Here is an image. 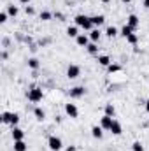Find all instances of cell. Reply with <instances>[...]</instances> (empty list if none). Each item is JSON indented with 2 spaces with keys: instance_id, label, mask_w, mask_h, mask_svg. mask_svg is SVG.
I'll return each mask as SVG.
<instances>
[{
  "instance_id": "6da1fadb",
  "label": "cell",
  "mask_w": 149,
  "mask_h": 151,
  "mask_svg": "<svg viewBox=\"0 0 149 151\" xmlns=\"http://www.w3.org/2000/svg\"><path fill=\"white\" fill-rule=\"evenodd\" d=\"M74 19H75V25L81 27V28H84V30H91V28H93L91 18H88V16H84V14H77Z\"/></svg>"
},
{
  "instance_id": "7a4b0ae2",
  "label": "cell",
  "mask_w": 149,
  "mask_h": 151,
  "mask_svg": "<svg viewBox=\"0 0 149 151\" xmlns=\"http://www.w3.org/2000/svg\"><path fill=\"white\" fill-rule=\"evenodd\" d=\"M47 146H49V150H51V151H60L63 144H62V139H60V137L51 135V137L47 139Z\"/></svg>"
},
{
  "instance_id": "3957f363",
  "label": "cell",
  "mask_w": 149,
  "mask_h": 151,
  "mask_svg": "<svg viewBox=\"0 0 149 151\" xmlns=\"http://www.w3.org/2000/svg\"><path fill=\"white\" fill-rule=\"evenodd\" d=\"M28 100L30 102H40L42 100V90L40 88H32L28 91Z\"/></svg>"
},
{
  "instance_id": "277c9868",
  "label": "cell",
  "mask_w": 149,
  "mask_h": 151,
  "mask_svg": "<svg viewBox=\"0 0 149 151\" xmlns=\"http://www.w3.org/2000/svg\"><path fill=\"white\" fill-rule=\"evenodd\" d=\"M79 74H81V69L77 65H69V69H67V77L69 79H75V77H79Z\"/></svg>"
},
{
  "instance_id": "5b68a950",
  "label": "cell",
  "mask_w": 149,
  "mask_h": 151,
  "mask_svg": "<svg viewBox=\"0 0 149 151\" xmlns=\"http://www.w3.org/2000/svg\"><path fill=\"white\" fill-rule=\"evenodd\" d=\"M65 113L69 114L70 118H77V114H79V111H77V107H75V104H65Z\"/></svg>"
},
{
  "instance_id": "8992f818",
  "label": "cell",
  "mask_w": 149,
  "mask_h": 151,
  "mask_svg": "<svg viewBox=\"0 0 149 151\" xmlns=\"http://www.w3.org/2000/svg\"><path fill=\"white\" fill-rule=\"evenodd\" d=\"M112 121H114V119H112V116H107V114H105V116L100 119V127H102V128H105V130H111Z\"/></svg>"
},
{
  "instance_id": "52a82bcc",
  "label": "cell",
  "mask_w": 149,
  "mask_h": 151,
  "mask_svg": "<svg viewBox=\"0 0 149 151\" xmlns=\"http://www.w3.org/2000/svg\"><path fill=\"white\" fill-rule=\"evenodd\" d=\"M23 137H25V132L18 127H12V139L14 141H23Z\"/></svg>"
},
{
  "instance_id": "ba28073f",
  "label": "cell",
  "mask_w": 149,
  "mask_h": 151,
  "mask_svg": "<svg viewBox=\"0 0 149 151\" xmlns=\"http://www.w3.org/2000/svg\"><path fill=\"white\" fill-rule=\"evenodd\" d=\"M84 91H86V90H84L82 86H75V88L70 90V97H72V99H79V97L84 95Z\"/></svg>"
},
{
  "instance_id": "9c48e42d",
  "label": "cell",
  "mask_w": 149,
  "mask_h": 151,
  "mask_svg": "<svg viewBox=\"0 0 149 151\" xmlns=\"http://www.w3.org/2000/svg\"><path fill=\"white\" fill-rule=\"evenodd\" d=\"M111 132L114 134V135H121V132H123V128H121V123L119 121H112V125H111Z\"/></svg>"
},
{
  "instance_id": "30bf717a",
  "label": "cell",
  "mask_w": 149,
  "mask_h": 151,
  "mask_svg": "<svg viewBox=\"0 0 149 151\" xmlns=\"http://www.w3.org/2000/svg\"><path fill=\"white\" fill-rule=\"evenodd\" d=\"M126 25H128V27H132V28L135 30V28L139 27V18H137L135 14H130V16H128V21H126Z\"/></svg>"
},
{
  "instance_id": "8fae6325",
  "label": "cell",
  "mask_w": 149,
  "mask_h": 151,
  "mask_svg": "<svg viewBox=\"0 0 149 151\" xmlns=\"http://www.w3.org/2000/svg\"><path fill=\"white\" fill-rule=\"evenodd\" d=\"M104 128L102 127H98V125H95L93 128H91V135L95 137V139H102V135H104V132H102Z\"/></svg>"
},
{
  "instance_id": "7c38bea8",
  "label": "cell",
  "mask_w": 149,
  "mask_h": 151,
  "mask_svg": "<svg viewBox=\"0 0 149 151\" xmlns=\"http://www.w3.org/2000/svg\"><path fill=\"white\" fill-rule=\"evenodd\" d=\"M28 146L25 141H14V151H27Z\"/></svg>"
},
{
  "instance_id": "4fadbf2b",
  "label": "cell",
  "mask_w": 149,
  "mask_h": 151,
  "mask_svg": "<svg viewBox=\"0 0 149 151\" xmlns=\"http://www.w3.org/2000/svg\"><path fill=\"white\" fill-rule=\"evenodd\" d=\"M75 42H77L79 46H84V47H86V46L90 44V39L86 37V35H77V37H75Z\"/></svg>"
},
{
  "instance_id": "5bb4252c",
  "label": "cell",
  "mask_w": 149,
  "mask_h": 151,
  "mask_svg": "<svg viewBox=\"0 0 149 151\" xmlns=\"http://www.w3.org/2000/svg\"><path fill=\"white\" fill-rule=\"evenodd\" d=\"M91 21H93V27H100V25L105 21V18H104L102 14H98V16H93V18H91Z\"/></svg>"
},
{
  "instance_id": "9a60e30c",
  "label": "cell",
  "mask_w": 149,
  "mask_h": 151,
  "mask_svg": "<svg viewBox=\"0 0 149 151\" xmlns=\"http://www.w3.org/2000/svg\"><path fill=\"white\" fill-rule=\"evenodd\" d=\"M98 63L104 65V67H109V65H111V58H109L107 55H102V56H98Z\"/></svg>"
},
{
  "instance_id": "2e32d148",
  "label": "cell",
  "mask_w": 149,
  "mask_h": 151,
  "mask_svg": "<svg viewBox=\"0 0 149 151\" xmlns=\"http://www.w3.org/2000/svg\"><path fill=\"white\" fill-rule=\"evenodd\" d=\"M132 34H133V28H132V27L125 25V27L121 28V35H123V37H128V35H132Z\"/></svg>"
},
{
  "instance_id": "e0dca14e",
  "label": "cell",
  "mask_w": 149,
  "mask_h": 151,
  "mask_svg": "<svg viewBox=\"0 0 149 151\" xmlns=\"http://www.w3.org/2000/svg\"><path fill=\"white\" fill-rule=\"evenodd\" d=\"M90 39H91L93 42H97V40L100 39V30H98V28H95V30H91V32H90Z\"/></svg>"
},
{
  "instance_id": "ac0fdd59",
  "label": "cell",
  "mask_w": 149,
  "mask_h": 151,
  "mask_svg": "<svg viewBox=\"0 0 149 151\" xmlns=\"http://www.w3.org/2000/svg\"><path fill=\"white\" fill-rule=\"evenodd\" d=\"M34 114H35V118H37L39 121H44V118H46V113H44L40 107H37V109L34 111Z\"/></svg>"
},
{
  "instance_id": "d6986e66",
  "label": "cell",
  "mask_w": 149,
  "mask_h": 151,
  "mask_svg": "<svg viewBox=\"0 0 149 151\" xmlns=\"http://www.w3.org/2000/svg\"><path fill=\"white\" fill-rule=\"evenodd\" d=\"M105 34H107V37H116V35H117V28H116V27H109V28H107V30H105Z\"/></svg>"
},
{
  "instance_id": "ffe728a7",
  "label": "cell",
  "mask_w": 149,
  "mask_h": 151,
  "mask_svg": "<svg viewBox=\"0 0 149 151\" xmlns=\"http://www.w3.org/2000/svg\"><path fill=\"white\" fill-rule=\"evenodd\" d=\"M67 35L69 37H77L79 34H77V27H69L67 28Z\"/></svg>"
},
{
  "instance_id": "44dd1931",
  "label": "cell",
  "mask_w": 149,
  "mask_h": 151,
  "mask_svg": "<svg viewBox=\"0 0 149 151\" xmlns=\"http://www.w3.org/2000/svg\"><path fill=\"white\" fill-rule=\"evenodd\" d=\"M28 67H30V69H34V70L39 69V60H37V58H30V60H28Z\"/></svg>"
},
{
  "instance_id": "7402d4cb",
  "label": "cell",
  "mask_w": 149,
  "mask_h": 151,
  "mask_svg": "<svg viewBox=\"0 0 149 151\" xmlns=\"http://www.w3.org/2000/svg\"><path fill=\"white\" fill-rule=\"evenodd\" d=\"M86 47H88V51H90L91 55H97V53H98V47H97V44H95V42H91V44H88Z\"/></svg>"
},
{
  "instance_id": "603a6c76",
  "label": "cell",
  "mask_w": 149,
  "mask_h": 151,
  "mask_svg": "<svg viewBox=\"0 0 149 151\" xmlns=\"http://www.w3.org/2000/svg\"><path fill=\"white\" fill-rule=\"evenodd\" d=\"M18 121H19V116H18L16 113H12V114H11V121H9V125L16 127V125H18Z\"/></svg>"
},
{
  "instance_id": "cb8c5ba5",
  "label": "cell",
  "mask_w": 149,
  "mask_h": 151,
  "mask_svg": "<svg viewBox=\"0 0 149 151\" xmlns=\"http://www.w3.org/2000/svg\"><path fill=\"white\" fill-rule=\"evenodd\" d=\"M114 113H116L114 106H112V104H107V106H105V114H107V116H114Z\"/></svg>"
},
{
  "instance_id": "d4e9b609",
  "label": "cell",
  "mask_w": 149,
  "mask_h": 151,
  "mask_svg": "<svg viewBox=\"0 0 149 151\" xmlns=\"http://www.w3.org/2000/svg\"><path fill=\"white\" fill-rule=\"evenodd\" d=\"M7 14L16 16V14H18V7H16V5H9V7H7Z\"/></svg>"
},
{
  "instance_id": "484cf974",
  "label": "cell",
  "mask_w": 149,
  "mask_h": 151,
  "mask_svg": "<svg viewBox=\"0 0 149 151\" xmlns=\"http://www.w3.org/2000/svg\"><path fill=\"white\" fill-rule=\"evenodd\" d=\"M132 150H133V151H144V146H142L139 141H135V142H133V146H132Z\"/></svg>"
},
{
  "instance_id": "4316f807",
  "label": "cell",
  "mask_w": 149,
  "mask_h": 151,
  "mask_svg": "<svg viewBox=\"0 0 149 151\" xmlns=\"http://www.w3.org/2000/svg\"><path fill=\"white\" fill-rule=\"evenodd\" d=\"M11 114L12 113H2V123H9L11 121Z\"/></svg>"
},
{
  "instance_id": "83f0119b",
  "label": "cell",
  "mask_w": 149,
  "mask_h": 151,
  "mask_svg": "<svg viewBox=\"0 0 149 151\" xmlns=\"http://www.w3.org/2000/svg\"><path fill=\"white\" fill-rule=\"evenodd\" d=\"M126 40H128L130 44H137V40H139V37H137L135 34H132V35H128V37H126Z\"/></svg>"
},
{
  "instance_id": "f1b7e54d",
  "label": "cell",
  "mask_w": 149,
  "mask_h": 151,
  "mask_svg": "<svg viewBox=\"0 0 149 151\" xmlns=\"http://www.w3.org/2000/svg\"><path fill=\"white\" fill-rule=\"evenodd\" d=\"M40 19H42V21L51 19V12H46V11H44V12H40Z\"/></svg>"
},
{
  "instance_id": "f546056e",
  "label": "cell",
  "mask_w": 149,
  "mask_h": 151,
  "mask_svg": "<svg viewBox=\"0 0 149 151\" xmlns=\"http://www.w3.org/2000/svg\"><path fill=\"white\" fill-rule=\"evenodd\" d=\"M7 21V12H0V23H5Z\"/></svg>"
},
{
  "instance_id": "4dcf8cb0",
  "label": "cell",
  "mask_w": 149,
  "mask_h": 151,
  "mask_svg": "<svg viewBox=\"0 0 149 151\" xmlns=\"http://www.w3.org/2000/svg\"><path fill=\"white\" fill-rule=\"evenodd\" d=\"M119 70V65H109V72H117Z\"/></svg>"
},
{
  "instance_id": "1f68e13d",
  "label": "cell",
  "mask_w": 149,
  "mask_h": 151,
  "mask_svg": "<svg viewBox=\"0 0 149 151\" xmlns=\"http://www.w3.org/2000/svg\"><path fill=\"white\" fill-rule=\"evenodd\" d=\"M27 14H34V7H28L27 5Z\"/></svg>"
},
{
  "instance_id": "d6a6232c",
  "label": "cell",
  "mask_w": 149,
  "mask_h": 151,
  "mask_svg": "<svg viewBox=\"0 0 149 151\" xmlns=\"http://www.w3.org/2000/svg\"><path fill=\"white\" fill-rule=\"evenodd\" d=\"M144 7H146V9H149V0H144Z\"/></svg>"
},
{
  "instance_id": "836d02e7",
  "label": "cell",
  "mask_w": 149,
  "mask_h": 151,
  "mask_svg": "<svg viewBox=\"0 0 149 151\" xmlns=\"http://www.w3.org/2000/svg\"><path fill=\"white\" fill-rule=\"evenodd\" d=\"M67 151H75V148L74 146H70V148H67Z\"/></svg>"
},
{
  "instance_id": "e575fe53",
  "label": "cell",
  "mask_w": 149,
  "mask_h": 151,
  "mask_svg": "<svg viewBox=\"0 0 149 151\" xmlns=\"http://www.w3.org/2000/svg\"><path fill=\"white\" fill-rule=\"evenodd\" d=\"M146 111H148V113H149V100H148V102H146Z\"/></svg>"
},
{
  "instance_id": "d590c367",
  "label": "cell",
  "mask_w": 149,
  "mask_h": 151,
  "mask_svg": "<svg viewBox=\"0 0 149 151\" xmlns=\"http://www.w3.org/2000/svg\"><path fill=\"white\" fill-rule=\"evenodd\" d=\"M19 2H21V4H28L30 0H19Z\"/></svg>"
},
{
  "instance_id": "8d00e7d4",
  "label": "cell",
  "mask_w": 149,
  "mask_h": 151,
  "mask_svg": "<svg viewBox=\"0 0 149 151\" xmlns=\"http://www.w3.org/2000/svg\"><path fill=\"white\" fill-rule=\"evenodd\" d=\"M100 2H104V4H107V2H111V0H100Z\"/></svg>"
},
{
  "instance_id": "74e56055",
  "label": "cell",
  "mask_w": 149,
  "mask_h": 151,
  "mask_svg": "<svg viewBox=\"0 0 149 151\" xmlns=\"http://www.w3.org/2000/svg\"><path fill=\"white\" fill-rule=\"evenodd\" d=\"M121 2H125V4H128V2H130V0H121Z\"/></svg>"
}]
</instances>
